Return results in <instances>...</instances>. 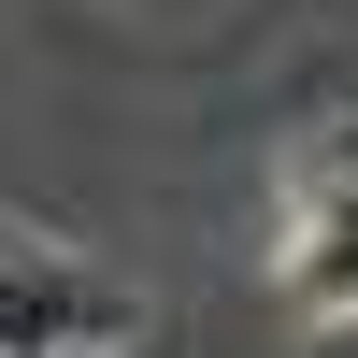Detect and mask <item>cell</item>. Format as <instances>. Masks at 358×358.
<instances>
[{"instance_id": "2", "label": "cell", "mask_w": 358, "mask_h": 358, "mask_svg": "<svg viewBox=\"0 0 358 358\" xmlns=\"http://www.w3.org/2000/svg\"><path fill=\"white\" fill-rule=\"evenodd\" d=\"M287 301L315 315V330H344L358 315V187H301V229H287Z\"/></svg>"}, {"instance_id": "1", "label": "cell", "mask_w": 358, "mask_h": 358, "mask_svg": "<svg viewBox=\"0 0 358 358\" xmlns=\"http://www.w3.org/2000/svg\"><path fill=\"white\" fill-rule=\"evenodd\" d=\"M129 330H143V301L115 273H86L57 244H0V358H115Z\"/></svg>"}, {"instance_id": "3", "label": "cell", "mask_w": 358, "mask_h": 358, "mask_svg": "<svg viewBox=\"0 0 358 358\" xmlns=\"http://www.w3.org/2000/svg\"><path fill=\"white\" fill-rule=\"evenodd\" d=\"M301 187H358V72H344V101L301 129Z\"/></svg>"}]
</instances>
